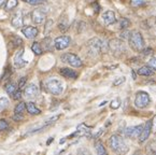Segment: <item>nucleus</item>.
Segmentation results:
<instances>
[{
	"label": "nucleus",
	"mask_w": 156,
	"mask_h": 155,
	"mask_svg": "<svg viewBox=\"0 0 156 155\" xmlns=\"http://www.w3.org/2000/svg\"><path fill=\"white\" fill-rule=\"evenodd\" d=\"M129 45L136 52H141L144 49V39L141 32L139 31H133L129 34Z\"/></svg>",
	"instance_id": "20e7f679"
},
{
	"label": "nucleus",
	"mask_w": 156,
	"mask_h": 155,
	"mask_svg": "<svg viewBox=\"0 0 156 155\" xmlns=\"http://www.w3.org/2000/svg\"><path fill=\"white\" fill-rule=\"evenodd\" d=\"M109 50L114 55H121L126 51L125 43L123 40L119 39H111L109 41Z\"/></svg>",
	"instance_id": "0eeeda50"
},
{
	"label": "nucleus",
	"mask_w": 156,
	"mask_h": 155,
	"mask_svg": "<svg viewBox=\"0 0 156 155\" xmlns=\"http://www.w3.org/2000/svg\"><path fill=\"white\" fill-rule=\"evenodd\" d=\"M102 21L105 23V25L110 26L112 24H114L116 22V17H115V13L111 10H108V11L103 12L102 13Z\"/></svg>",
	"instance_id": "4468645a"
},
{
	"label": "nucleus",
	"mask_w": 156,
	"mask_h": 155,
	"mask_svg": "<svg viewBox=\"0 0 156 155\" xmlns=\"http://www.w3.org/2000/svg\"><path fill=\"white\" fill-rule=\"evenodd\" d=\"M23 53H24V49H21V50L15 54V56H14V66L17 69L23 68V67H25L26 65H27V62L24 60V58H23Z\"/></svg>",
	"instance_id": "ddd939ff"
},
{
	"label": "nucleus",
	"mask_w": 156,
	"mask_h": 155,
	"mask_svg": "<svg viewBox=\"0 0 156 155\" xmlns=\"http://www.w3.org/2000/svg\"><path fill=\"white\" fill-rule=\"evenodd\" d=\"M22 32H23L24 36L27 39H34L38 36L39 30H38V28L34 27V26H25L22 29Z\"/></svg>",
	"instance_id": "dca6fc26"
},
{
	"label": "nucleus",
	"mask_w": 156,
	"mask_h": 155,
	"mask_svg": "<svg viewBox=\"0 0 156 155\" xmlns=\"http://www.w3.org/2000/svg\"><path fill=\"white\" fill-rule=\"evenodd\" d=\"M123 82H125V78H119V79H117L116 81H114V82H113V85H115V86H116V85H119L121 83H123Z\"/></svg>",
	"instance_id": "4c0bfd02"
},
{
	"label": "nucleus",
	"mask_w": 156,
	"mask_h": 155,
	"mask_svg": "<svg viewBox=\"0 0 156 155\" xmlns=\"http://www.w3.org/2000/svg\"><path fill=\"white\" fill-rule=\"evenodd\" d=\"M22 96H23V93H22V89H17V91L15 92V93L12 95V97H13V99H15V100H20V99L22 98Z\"/></svg>",
	"instance_id": "2f4dec72"
},
{
	"label": "nucleus",
	"mask_w": 156,
	"mask_h": 155,
	"mask_svg": "<svg viewBox=\"0 0 156 155\" xmlns=\"http://www.w3.org/2000/svg\"><path fill=\"white\" fill-rule=\"evenodd\" d=\"M31 50L36 55H41L42 52H43V50H42V46H41V43H39V42H34V43H32V45H31Z\"/></svg>",
	"instance_id": "b1692460"
},
{
	"label": "nucleus",
	"mask_w": 156,
	"mask_h": 155,
	"mask_svg": "<svg viewBox=\"0 0 156 155\" xmlns=\"http://www.w3.org/2000/svg\"><path fill=\"white\" fill-rule=\"evenodd\" d=\"M9 103H9V99H8V98H5V97L0 98V113L7 109L8 106H9Z\"/></svg>",
	"instance_id": "a878e982"
},
{
	"label": "nucleus",
	"mask_w": 156,
	"mask_h": 155,
	"mask_svg": "<svg viewBox=\"0 0 156 155\" xmlns=\"http://www.w3.org/2000/svg\"><path fill=\"white\" fill-rule=\"evenodd\" d=\"M25 110H26V103L22 101V103H20L16 105L15 109H14V113L15 114H23Z\"/></svg>",
	"instance_id": "393cba45"
},
{
	"label": "nucleus",
	"mask_w": 156,
	"mask_h": 155,
	"mask_svg": "<svg viewBox=\"0 0 156 155\" xmlns=\"http://www.w3.org/2000/svg\"><path fill=\"white\" fill-rule=\"evenodd\" d=\"M151 103V98H150V95L147 92H138L136 94V98H135V106L139 109H144Z\"/></svg>",
	"instance_id": "423d86ee"
},
{
	"label": "nucleus",
	"mask_w": 156,
	"mask_h": 155,
	"mask_svg": "<svg viewBox=\"0 0 156 155\" xmlns=\"http://www.w3.org/2000/svg\"><path fill=\"white\" fill-rule=\"evenodd\" d=\"M26 110L28 111L29 114H32V115H38V114L41 113V110L34 105V103H26Z\"/></svg>",
	"instance_id": "a211bd4d"
},
{
	"label": "nucleus",
	"mask_w": 156,
	"mask_h": 155,
	"mask_svg": "<svg viewBox=\"0 0 156 155\" xmlns=\"http://www.w3.org/2000/svg\"><path fill=\"white\" fill-rule=\"evenodd\" d=\"M24 18H23V13L22 11H17L13 16H12L11 24L14 28H22L23 27Z\"/></svg>",
	"instance_id": "2eb2a0df"
},
{
	"label": "nucleus",
	"mask_w": 156,
	"mask_h": 155,
	"mask_svg": "<svg viewBox=\"0 0 156 155\" xmlns=\"http://www.w3.org/2000/svg\"><path fill=\"white\" fill-rule=\"evenodd\" d=\"M88 49L92 54H99V53H106L109 50V42L99 38H93L88 41Z\"/></svg>",
	"instance_id": "f03ea898"
},
{
	"label": "nucleus",
	"mask_w": 156,
	"mask_h": 155,
	"mask_svg": "<svg viewBox=\"0 0 156 155\" xmlns=\"http://www.w3.org/2000/svg\"><path fill=\"white\" fill-rule=\"evenodd\" d=\"M60 59H62V63H66V64L70 65L74 68H80L83 65L80 57L78 55L73 54V53H65L60 56Z\"/></svg>",
	"instance_id": "39448f33"
},
{
	"label": "nucleus",
	"mask_w": 156,
	"mask_h": 155,
	"mask_svg": "<svg viewBox=\"0 0 156 155\" xmlns=\"http://www.w3.org/2000/svg\"><path fill=\"white\" fill-rule=\"evenodd\" d=\"M31 20L34 24H43L46 20V12L42 9H36L31 13Z\"/></svg>",
	"instance_id": "1a4fd4ad"
},
{
	"label": "nucleus",
	"mask_w": 156,
	"mask_h": 155,
	"mask_svg": "<svg viewBox=\"0 0 156 155\" xmlns=\"http://www.w3.org/2000/svg\"><path fill=\"white\" fill-rule=\"evenodd\" d=\"M138 74L144 75V77H150L154 74V70L150 66H143L138 69Z\"/></svg>",
	"instance_id": "6ab92c4d"
},
{
	"label": "nucleus",
	"mask_w": 156,
	"mask_h": 155,
	"mask_svg": "<svg viewBox=\"0 0 156 155\" xmlns=\"http://www.w3.org/2000/svg\"><path fill=\"white\" fill-rule=\"evenodd\" d=\"M129 26H130V21H129L128 18H122L119 21V28L121 29H127Z\"/></svg>",
	"instance_id": "bb28decb"
},
{
	"label": "nucleus",
	"mask_w": 156,
	"mask_h": 155,
	"mask_svg": "<svg viewBox=\"0 0 156 155\" xmlns=\"http://www.w3.org/2000/svg\"><path fill=\"white\" fill-rule=\"evenodd\" d=\"M38 94H39V88H38L37 85L34 84H29L28 86L25 87V91H24V95L28 99L37 98Z\"/></svg>",
	"instance_id": "9b49d317"
},
{
	"label": "nucleus",
	"mask_w": 156,
	"mask_h": 155,
	"mask_svg": "<svg viewBox=\"0 0 156 155\" xmlns=\"http://www.w3.org/2000/svg\"><path fill=\"white\" fill-rule=\"evenodd\" d=\"M45 88L52 95L58 96L64 92V83L57 78H50L45 81Z\"/></svg>",
	"instance_id": "7ed1b4c3"
},
{
	"label": "nucleus",
	"mask_w": 156,
	"mask_h": 155,
	"mask_svg": "<svg viewBox=\"0 0 156 155\" xmlns=\"http://www.w3.org/2000/svg\"><path fill=\"white\" fill-rule=\"evenodd\" d=\"M71 43V38L69 36H60L54 40V46H55L56 50L62 51L67 49Z\"/></svg>",
	"instance_id": "6e6552de"
},
{
	"label": "nucleus",
	"mask_w": 156,
	"mask_h": 155,
	"mask_svg": "<svg viewBox=\"0 0 156 155\" xmlns=\"http://www.w3.org/2000/svg\"><path fill=\"white\" fill-rule=\"evenodd\" d=\"M23 114H15L14 113V115H13V120L14 121H21V120H23Z\"/></svg>",
	"instance_id": "e433bc0d"
},
{
	"label": "nucleus",
	"mask_w": 156,
	"mask_h": 155,
	"mask_svg": "<svg viewBox=\"0 0 156 155\" xmlns=\"http://www.w3.org/2000/svg\"><path fill=\"white\" fill-rule=\"evenodd\" d=\"M19 5V0H7L5 2V11H12Z\"/></svg>",
	"instance_id": "4be33fe9"
},
{
	"label": "nucleus",
	"mask_w": 156,
	"mask_h": 155,
	"mask_svg": "<svg viewBox=\"0 0 156 155\" xmlns=\"http://www.w3.org/2000/svg\"><path fill=\"white\" fill-rule=\"evenodd\" d=\"M12 43L15 46H21L23 44V41H22V39L19 36H13L12 37Z\"/></svg>",
	"instance_id": "c85d7f7f"
},
{
	"label": "nucleus",
	"mask_w": 156,
	"mask_h": 155,
	"mask_svg": "<svg viewBox=\"0 0 156 155\" xmlns=\"http://www.w3.org/2000/svg\"><path fill=\"white\" fill-rule=\"evenodd\" d=\"M141 54H142L143 56H149V55L153 54V50H152L151 48H144L141 51Z\"/></svg>",
	"instance_id": "473e14b6"
},
{
	"label": "nucleus",
	"mask_w": 156,
	"mask_h": 155,
	"mask_svg": "<svg viewBox=\"0 0 156 155\" xmlns=\"http://www.w3.org/2000/svg\"><path fill=\"white\" fill-rule=\"evenodd\" d=\"M90 132V128H88L86 125H84V124H82V125H80L78 127L76 132L74 135H81V136H84V135H88Z\"/></svg>",
	"instance_id": "5701e85b"
},
{
	"label": "nucleus",
	"mask_w": 156,
	"mask_h": 155,
	"mask_svg": "<svg viewBox=\"0 0 156 155\" xmlns=\"http://www.w3.org/2000/svg\"><path fill=\"white\" fill-rule=\"evenodd\" d=\"M143 129L142 125H137V126H133V127H128L125 129V136L128 138H139L141 132Z\"/></svg>",
	"instance_id": "9d476101"
},
{
	"label": "nucleus",
	"mask_w": 156,
	"mask_h": 155,
	"mask_svg": "<svg viewBox=\"0 0 156 155\" xmlns=\"http://www.w3.org/2000/svg\"><path fill=\"white\" fill-rule=\"evenodd\" d=\"M95 150H96L97 155H108L106 148H105V146H103V143L101 141H97L95 143Z\"/></svg>",
	"instance_id": "412c9836"
},
{
	"label": "nucleus",
	"mask_w": 156,
	"mask_h": 155,
	"mask_svg": "<svg viewBox=\"0 0 156 155\" xmlns=\"http://www.w3.org/2000/svg\"><path fill=\"white\" fill-rule=\"evenodd\" d=\"M109 146H110L111 150L117 155H126L129 151V148L126 144V142L119 135L111 136V138L109 139Z\"/></svg>",
	"instance_id": "f257e3e1"
},
{
	"label": "nucleus",
	"mask_w": 156,
	"mask_h": 155,
	"mask_svg": "<svg viewBox=\"0 0 156 155\" xmlns=\"http://www.w3.org/2000/svg\"><path fill=\"white\" fill-rule=\"evenodd\" d=\"M59 73L67 79H76L78 78V73L70 68H60Z\"/></svg>",
	"instance_id": "f3484780"
},
{
	"label": "nucleus",
	"mask_w": 156,
	"mask_h": 155,
	"mask_svg": "<svg viewBox=\"0 0 156 155\" xmlns=\"http://www.w3.org/2000/svg\"><path fill=\"white\" fill-rule=\"evenodd\" d=\"M149 66L151 67L153 70H156V57H153L149 60Z\"/></svg>",
	"instance_id": "c9c22d12"
},
{
	"label": "nucleus",
	"mask_w": 156,
	"mask_h": 155,
	"mask_svg": "<svg viewBox=\"0 0 156 155\" xmlns=\"http://www.w3.org/2000/svg\"><path fill=\"white\" fill-rule=\"evenodd\" d=\"M147 154L149 155H156V151H154L153 149H147Z\"/></svg>",
	"instance_id": "58836bf2"
},
{
	"label": "nucleus",
	"mask_w": 156,
	"mask_h": 155,
	"mask_svg": "<svg viewBox=\"0 0 156 155\" xmlns=\"http://www.w3.org/2000/svg\"><path fill=\"white\" fill-rule=\"evenodd\" d=\"M23 1L30 5H43L46 0H23Z\"/></svg>",
	"instance_id": "cd10ccee"
},
{
	"label": "nucleus",
	"mask_w": 156,
	"mask_h": 155,
	"mask_svg": "<svg viewBox=\"0 0 156 155\" xmlns=\"http://www.w3.org/2000/svg\"><path fill=\"white\" fill-rule=\"evenodd\" d=\"M147 3V0H131V5L133 7H141Z\"/></svg>",
	"instance_id": "c756f323"
},
{
	"label": "nucleus",
	"mask_w": 156,
	"mask_h": 155,
	"mask_svg": "<svg viewBox=\"0 0 156 155\" xmlns=\"http://www.w3.org/2000/svg\"><path fill=\"white\" fill-rule=\"evenodd\" d=\"M151 129H152V120L147 121L145 123V125L143 126V129L141 132L140 136H139V141L140 142H144L147 140V138L150 137V134H151Z\"/></svg>",
	"instance_id": "f8f14e48"
},
{
	"label": "nucleus",
	"mask_w": 156,
	"mask_h": 155,
	"mask_svg": "<svg viewBox=\"0 0 156 155\" xmlns=\"http://www.w3.org/2000/svg\"><path fill=\"white\" fill-rule=\"evenodd\" d=\"M5 0H0V7H2L3 5H5Z\"/></svg>",
	"instance_id": "ea45409f"
},
{
	"label": "nucleus",
	"mask_w": 156,
	"mask_h": 155,
	"mask_svg": "<svg viewBox=\"0 0 156 155\" xmlns=\"http://www.w3.org/2000/svg\"><path fill=\"white\" fill-rule=\"evenodd\" d=\"M8 127H9V123H8L7 120H5V119L0 120V130L3 132V130H5Z\"/></svg>",
	"instance_id": "7c9ffc66"
},
{
	"label": "nucleus",
	"mask_w": 156,
	"mask_h": 155,
	"mask_svg": "<svg viewBox=\"0 0 156 155\" xmlns=\"http://www.w3.org/2000/svg\"><path fill=\"white\" fill-rule=\"evenodd\" d=\"M5 92L9 94V95L12 96L16 91H17V89H19V85L15 84L14 82H9V83H7V84H5Z\"/></svg>",
	"instance_id": "aec40b11"
},
{
	"label": "nucleus",
	"mask_w": 156,
	"mask_h": 155,
	"mask_svg": "<svg viewBox=\"0 0 156 155\" xmlns=\"http://www.w3.org/2000/svg\"><path fill=\"white\" fill-rule=\"evenodd\" d=\"M26 82H27V77H23L21 78V80H20V83H19V88L22 89L24 86H25Z\"/></svg>",
	"instance_id": "f704fd0d"
},
{
	"label": "nucleus",
	"mask_w": 156,
	"mask_h": 155,
	"mask_svg": "<svg viewBox=\"0 0 156 155\" xmlns=\"http://www.w3.org/2000/svg\"><path fill=\"white\" fill-rule=\"evenodd\" d=\"M119 106H121V101H119V98H116L115 100H113L112 103H111V108H112V109H117Z\"/></svg>",
	"instance_id": "72a5a7b5"
}]
</instances>
